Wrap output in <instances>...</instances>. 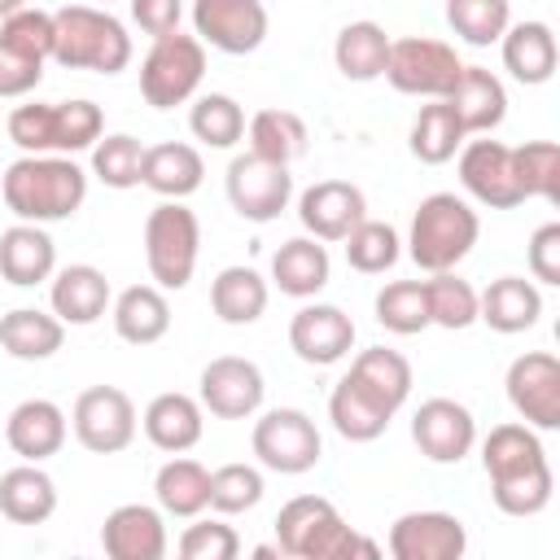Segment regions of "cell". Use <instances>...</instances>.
Returning <instances> with one entry per match:
<instances>
[{"label":"cell","instance_id":"1","mask_svg":"<svg viewBox=\"0 0 560 560\" xmlns=\"http://www.w3.org/2000/svg\"><path fill=\"white\" fill-rule=\"evenodd\" d=\"M481 468L490 477V494L503 516H538L551 503L556 472L547 464L538 429H529L525 420H508L486 433Z\"/></svg>","mask_w":560,"mask_h":560},{"label":"cell","instance_id":"2","mask_svg":"<svg viewBox=\"0 0 560 560\" xmlns=\"http://www.w3.org/2000/svg\"><path fill=\"white\" fill-rule=\"evenodd\" d=\"M0 192L22 223H57L83 206L88 171L66 153H22L0 175Z\"/></svg>","mask_w":560,"mask_h":560},{"label":"cell","instance_id":"3","mask_svg":"<svg viewBox=\"0 0 560 560\" xmlns=\"http://www.w3.org/2000/svg\"><path fill=\"white\" fill-rule=\"evenodd\" d=\"M276 547L293 560H372L376 542L359 538L324 494H298L276 512Z\"/></svg>","mask_w":560,"mask_h":560},{"label":"cell","instance_id":"4","mask_svg":"<svg viewBox=\"0 0 560 560\" xmlns=\"http://www.w3.org/2000/svg\"><path fill=\"white\" fill-rule=\"evenodd\" d=\"M52 61L66 70L118 74L131 61V35L109 9L66 4L52 13Z\"/></svg>","mask_w":560,"mask_h":560},{"label":"cell","instance_id":"5","mask_svg":"<svg viewBox=\"0 0 560 560\" xmlns=\"http://www.w3.org/2000/svg\"><path fill=\"white\" fill-rule=\"evenodd\" d=\"M481 236V219L477 210L455 197V192H429L416 214H411V232H407V254L420 271H455L472 245Z\"/></svg>","mask_w":560,"mask_h":560},{"label":"cell","instance_id":"6","mask_svg":"<svg viewBox=\"0 0 560 560\" xmlns=\"http://www.w3.org/2000/svg\"><path fill=\"white\" fill-rule=\"evenodd\" d=\"M197 254H201V223L184 201H158L144 219V262H149V280L158 289H184L197 271Z\"/></svg>","mask_w":560,"mask_h":560},{"label":"cell","instance_id":"7","mask_svg":"<svg viewBox=\"0 0 560 560\" xmlns=\"http://www.w3.org/2000/svg\"><path fill=\"white\" fill-rule=\"evenodd\" d=\"M206 79V44L197 35H162L140 61V96L153 109H175L197 96Z\"/></svg>","mask_w":560,"mask_h":560},{"label":"cell","instance_id":"8","mask_svg":"<svg viewBox=\"0 0 560 560\" xmlns=\"http://www.w3.org/2000/svg\"><path fill=\"white\" fill-rule=\"evenodd\" d=\"M464 61L446 39L433 35H402L389 39V61H385V83L402 96H424V101H442L451 96L455 79H459Z\"/></svg>","mask_w":560,"mask_h":560},{"label":"cell","instance_id":"9","mask_svg":"<svg viewBox=\"0 0 560 560\" xmlns=\"http://www.w3.org/2000/svg\"><path fill=\"white\" fill-rule=\"evenodd\" d=\"M249 446L258 455L262 468L271 472H284V477H298V472H311L324 455V438L315 429V420L298 407H271L254 420V433H249Z\"/></svg>","mask_w":560,"mask_h":560},{"label":"cell","instance_id":"10","mask_svg":"<svg viewBox=\"0 0 560 560\" xmlns=\"http://www.w3.org/2000/svg\"><path fill=\"white\" fill-rule=\"evenodd\" d=\"M136 402L118 385H92L70 407V429L83 451L92 455H118L136 442Z\"/></svg>","mask_w":560,"mask_h":560},{"label":"cell","instance_id":"11","mask_svg":"<svg viewBox=\"0 0 560 560\" xmlns=\"http://www.w3.org/2000/svg\"><path fill=\"white\" fill-rule=\"evenodd\" d=\"M223 188H228V201L241 219L249 223H271L289 210L293 201V175L289 166L280 162H267L258 153H236L228 162V175H223Z\"/></svg>","mask_w":560,"mask_h":560},{"label":"cell","instance_id":"12","mask_svg":"<svg viewBox=\"0 0 560 560\" xmlns=\"http://www.w3.org/2000/svg\"><path fill=\"white\" fill-rule=\"evenodd\" d=\"M508 402L512 411L538 429V433H556L560 429V359L551 350H525L508 363Z\"/></svg>","mask_w":560,"mask_h":560},{"label":"cell","instance_id":"13","mask_svg":"<svg viewBox=\"0 0 560 560\" xmlns=\"http://www.w3.org/2000/svg\"><path fill=\"white\" fill-rule=\"evenodd\" d=\"M262 394H267L262 368L241 354L210 359L197 381V402L219 420H249L262 407Z\"/></svg>","mask_w":560,"mask_h":560},{"label":"cell","instance_id":"14","mask_svg":"<svg viewBox=\"0 0 560 560\" xmlns=\"http://www.w3.org/2000/svg\"><path fill=\"white\" fill-rule=\"evenodd\" d=\"M459 184L477 206H490V210H512L525 201L512 171V149L490 136L459 144Z\"/></svg>","mask_w":560,"mask_h":560},{"label":"cell","instance_id":"15","mask_svg":"<svg viewBox=\"0 0 560 560\" xmlns=\"http://www.w3.org/2000/svg\"><path fill=\"white\" fill-rule=\"evenodd\" d=\"M192 31L228 57H245L267 39V9L262 0H192Z\"/></svg>","mask_w":560,"mask_h":560},{"label":"cell","instance_id":"16","mask_svg":"<svg viewBox=\"0 0 560 560\" xmlns=\"http://www.w3.org/2000/svg\"><path fill=\"white\" fill-rule=\"evenodd\" d=\"M411 442L429 464H459L477 446V420L455 398H424L411 416Z\"/></svg>","mask_w":560,"mask_h":560},{"label":"cell","instance_id":"17","mask_svg":"<svg viewBox=\"0 0 560 560\" xmlns=\"http://www.w3.org/2000/svg\"><path fill=\"white\" fill-rule=\"evenodd\" d=\"M298 219L315 241H346L368 219V197L350 179H319L298 197Z\"/></svg>","mask_w":560,"mask_h":560},{"label":"cell","instance_id":"18","mask_svg":"<svg viewBox=\"0 0 560 560\" xmlns=\"http://www.w3.org/2000/svg\"><path fill=\"white\" fill-rule=\"evenodd\" d=\"M289 346L311 368H332L354 346V319L332 302H306L289 319Z\"/></svg>","mask_w":560,"mask_h":560},{"label":"cell","instance_id":"19","mask_svg":"<svg viewBox=\"0 0 560 560\" xmlns=\"http://www.w3.org/2000/svg\"><path fill=\"white\" fill-rule=\"evenodd\" d=\"M468 551V529L451 512H402L389 525L394 560H459Z\"/></svg>","mask_w":560,"mask_h":560},{"label":"cell","instance_id":"20","mask_svg":"<svg viewBox=\"0 0 560 560\" xmlns=\"http://www.w3.org/2000/svg\"><path fill=\"white\" fill-rule=\"evenodd\" d=\"M101 547L109 560H162L166 556V521L162 508L122 503L101 525Z\"/></svg>","mask_w":560,"mask_h":560},{"label":"cell","instance_id":"21","mask_svg":"<svg viewBox=\"0 0 560 560\" xmlns=\"http://www.w3.org/2000/svg\"><path fill=\"white\" fill-rule=\"evenodd\" d=\"M66 411L52 398H26L9 411L4 420V442L13 455H22L26 464H44L66 446Z\"/></svg>","mask_w":560,"mask_h":560},{"label":"cell","instance_id":"22","mask_svg":"<svg viewBox=\"0 0 560 560\" xmlns=\"http://www.w3.org/2000/svg\"><path fill=\"white\" fill-rule=\"evenodd\" d=\"M114 293H109V280L101 267L92 262H70L61 271H52V284H48V306L61 324H74V328H88L96 324L105 311H109Z\"/></svg>","mask_w":560,"mask_h":560},{"label":"cell","instance_id":"23","mask_svg":"<svg viewBox=\"0 0 560 560\" xmlns=\"http://www.w3.org/2000/svg\"><path fill=\"white\" fill-rule=\"evenodd\" d=\"M499 48H503V70L525 83V88H538L556 74L560 66V48H556V31L547 22H508V31L499 35Z\"/></svg>","mask_w":560,"mask_h":560},{"label":"cell","instance_id":"24","mask_svg":"<svg viewBox=\"0 0 560 560\" xmlns=\"http://www.w3.org/2000/svg\"><path fill=\"white\" fill-rule=\"evenodd\" d=\"M446 101H451V109L468 136H490L508 118V88L486 66H464Z\"/></svg>","mask_w":560,"mask_h":560},{"label":"cell","instance_id":"25","mask_svg":"<svg viewBox=\"0 0 560 560\" xmlns=\"http://www.w3.org/2000/svg\"><path fill=\"white\" fill-rule=\"evenodd\" d=\"M140 424H144V438H149L158 451H166V455H184V451H192V446L201 442L206 407H201L192 394L166 389V394H158V398L144 407Z\"/></svg>","mask_w":560,"mask_h":560},{"label":"cell","instance_id":"26","mask_svg":"<svg viewBox=\"0 0 560 560\" xmlns=\"http://www.w3.org/2000/svg\"><path fill=\"white\" fill-rule=\"evenodd\" d=\"M57 271V245L44 232V223H13L0 232V276L18 289H35L52 280Z\"/></svg>","mask_w":560,"mask_h":560},{"label":"cell","instance_id":"27","mask_svg":"<svg viewBox=\"0 0 560 560\" xmlns=\"http://www.w3.org/2000/svg\"><path fill=\"white\" fill-rule=\"evenodd\" d=\"M206 179V162L192 144L184 140H162V144H144V166H140V184L153 188L162 201H184L201 188Z\"/></svg>","mask_w":560,"mask_h":560},{"label":"cell","instance_id":"28","mask_svg":"<svg viewBox=\"0 0 560 560\" xmlns=\"http://www.w3.org/2000/svg\"><path fill=\"white\" fill-rule=\"evenodd\" d=\"M538 315H542V293L525 276H499L486 284V293H477V319L503 337L534 328Z\"/></svg>","mask_w":560,"mask_h":560},{"label":"cell","instance_id":"29","mask_svg":"<svg viewBox=\"0 0 560 560\" xmlns=\"http://www.w3.org/2000/svg\"><path fill=\"white\" fill-rule=\"evenodd\" d=\"M109 319H114V332L127 346H153V341H162L171 332L166 289H158V284H127L109 302Z\"/></svg>","mask_w":560,"mask_h":560},{"label":"cell","instance_id":"30","mask_svg":"<svg viewBox=\"0 0 560 560\" xmlns=\"http://www.w3.org/2000/svg\"><path fill=\"white\" fill-rule=\"evenodd\" d=\"M332 276V258L324 249V241L315 236H293L271 254V284L284 298H315Z\"/></svg>","mask_w":560,"mask_h":560},{"label":"cell","instance_id":"31","mask_svg":"<svg viewBox=\"0 0 560 560\" xmlns=\"http://www.w3.org/2000/svg\"><path fill=\"white\" fill-rule=\"evenodd\" d=\"M66 341V324L48 311H35V306H13L9 315H0V350L9 359H22V363H44L61 350Z\"/></svg>","mask_w":560,"mask_h":560},{"label":"cell","instance_id":"32","mask_svg":"<svg viewBox=\"0 0 560 560\" xmlns=\"http://www.w3.org/2000/svg\"><path fill=\"white\" fill-rule=\"evenodd\" d=\"M57 512V481L39 464H18L0 472V516L13 525H44Z\"/></svg>","mask_w":560,"mask_h":560},{"label":"cell","instance_id":"33","mask_svg":"<svg viewBox=\"0 0 560 560\" xmlns=\"http://www.w3.org/2000/svg\"><path fill=\"white\" fill-rule=\"evenodd\" d=\"M328 420H332V429H337L346 442H376V438L389 429L394 411H389L385 402H376L359 381L341 376V381L332 385V394H328Z\"/></svg>","mask_w":560,"mask_h":560},{"label":"cell","instance_id":"34","mask_svg":"<svg viewBox=\"0 0 560 560\" xmlns=\"http://www.w3.org/2000/svg\"><path fill=\"white\" fill-rule=\"evenodd\" d=\"M332 61L350 83H372L385 74L389 61V35L381 22H346L332 39Z\"/></svg>","mask_w":560,"mask_h":560},{"label":"cell","instance_id":"35","mask_svg":"<svg viewBox=\"0 0 560 560\" xmlns=\"http://www.w3.org/2000/svg\"><path fill=\"white\" fill-rule=\"evenodd\" d=\"M464 140H468V131L459 127V118H455V109H451L446 96L420 105L416 118H411V131H407V149H411V158L424 162V166L451 162Z\"/></svg>","mask_w":560,"mask_h":560},{"label":"cell","instance_id":"36","mask_svg":"<svg viewBox=\"0 0 560 560\" xmlns=\"http://www.w3.org/2000/svg\"><path fill=\"white\" fill-rule=\"evenodd\" d=\"M153 494H158V508L166 516H179V521H192L210 508V472L188 459V455H175L158 468L153 477Z\"/></svg>","mask_w":560,"mask_h":560},{"label":"cell","instance_id":"37","mask_svg":"<svg viewBox=\"0 0 560 560\" xmlns=\"http://www.w3.org/2000/svg\"><path fill=\"white\" fill-rule=\"evenodd\" d=\"M267 298H271V289H267V280L254 271V267H223L219 276H214V284H210V311L223 319V324H232V328H245V324H254L262 311H267Z\"/></svg>","mask_w":560,"mask_h":560},{"label":"cell","instance_id":"38","mask_svg":"<svg viewBox=\"0 0 560 560\" xmlns=\"http://www.w3.org/2000/svg\"><path fill=\"white\" fill-rule=\"evenodd\" d=\"M350 381H359L376 402H385L389 411H398L407 398H411V363L398 354V350H389V346H368V350H359L354 354V363H350V372H346Z\"/></svg>","mask_w":560,"mask_h":560},{"label":"cell","instance_id":"39","mask_svg":"<svg viewBox=\"0 0 560 560\" xmlns=\"http://www.w3.org/2000/svg\"><path fill=\"white\" fill-rule=\"evenodd\" d=\"M249 153L267 158V162H280V166H293L302 153H306V122L293 114V109H258L249 118Z\"/></svg>","mask_w":560,"mask_h":560},{"label":"cell","instance_id":"40","mask_svg":"<svg viewBox=\"0 0 560 560\" xmlns=\"http://www.w3.org/2000/svg\"><path fill=\"white\" fill-rule=\"evenodd\" d=\"M188 131L206 144V149H232L245 136V109L236 105V96L228 92H206L192 101L188 109Z\"/></svg>","mask_w":560,"mask_h":560},{"label":"cell","instance_id":"41","mask_svg":"<svg viewBox=\"0 0 560 560\" xmlns=\"http://www.w3.org/2000/svg\"><path fill=\"white\" fill-rule=\"evenodd\" d=\"M376 324L385 332H398V337H416L429 328V298H424V280H389L376 302Z\"/></svg>","mask_w":560,"mask_h":560},{"label":"cell","instance_id":"42","mask_svg":"<svg viewBox=\"0 0 560 560\" xmlns=\"http://www.w3.org/2000/svg\"><path fill=\"white\" fill-rule=\"evenodd\" d=\"M512 171L525 197L560 201V144L556 140H525L512 149Z\"/></svg>","mask_w":560,"mask_h":560},{"label":"cell","instance_id":"43","mask_svg":"<svg viewBox=\"0 0 560 560\" xmlns=\"http://www.w3.org/2000/svg\"><path fill=\"white\" fill-rule=\"evenodd\" d=\"M508 22H512V0H446V26L472 48L499 44Z\"/></svg>","mask_w":560,"mask_h":560},{"label":"cell","instance_id":"44","mask_svg":"<svg viewBox=\"0 0 560 560\" xmlns=\"http://www.w3.org/2000/svg\"><path fill=\"white\" fill-rule=\"evenodd\" d=\"M424 298H429V324L451 328V332L477 324V289L459 280L455 271H433L424 280Z\"/></svg>","mask_w":560,"mask_h":560},{"label":"cell","instance_id":"45","mask_svg":"<svg viewBox=\"0 0 560 560\" xmlns=\"http://www.w3.org/2000/svg\"><path fill=\"white\" fill-rule=\"evenodd\" d=\"M140 166H144V144L127 131H114V136H101L92 144V175L105 184V188H136L140 184Z\"/></svg>","mask_w":560,"mask_h":560},{"label":"cell","instance_id":"46","mask_svg":"<svg viewBox=\"0 0 560 560\" xmlns=\"http://www.w3.org/2000/svg\"><path fill=\"white\" fill-rule=\"evenodd\" d=\"M398 254H402V236H398L389 223H381V219H363V223L346 236V262H350L354 271H363V276L389 271V267L398 262Z\"/></svg>","mask_w":560,"mask_h":560},{"label":"cell","instance_id":"47","mask_svg":"<svg viewBox=\"0 0 560 560\" xmlns=\"http://www.w3.org/2000/svg\"><path fill=\"white\" fill-rule=\"evenodd\" d=\"M262 472L254 464H223L210 472V508L219 516H241L262 503Z\"/></svg>","mask_w":560,"mask_h":560},{"label":"cell","instance_id":"48","mask_svg":"<svg viewBox=\"0 0 560 560\" xmlns=\"http://www.w3.org/2000/svg\"><path fill=\"white\" fill-rule=\"evenodd\" d=\"M9 140L22 153H57V101H26L9 109Z\"/></svg>","mask_w":560,"mask_h":560},{"label":"cell","instance_id":"49","mask_svg":"<svg viewBox=\"0 0 560 560\" xmlns=\"http://www.w3.org/2000/svg\"><path fill=\"white\" fill-rule=\"evenodd\" d=\"M105 136V114L96 101H57V153L74 158L83 149H92Z\"/></svg>","mask_w":560,"mask_h":560},{"label":"cell","instance_id":"50","mask_svg":"<svg viewBox=\"0 0 560 560\" xmlns=\"http://www.w3.org/2000/svg\"><path fill=\"white\" fill-rule=\"evenodd\" d=\"M175 551L184 560H236L241 556V538H236V529L228 521H197L192 516V525L179 534Z\"/></svg>","mask_w":560,"mask_h":560},{"label":"cell","instance_id":"51","mask_svg":"<svg viewBox=\"0 0 560 560\" xmlns=\"http://www.w3.org/2000/svg\"><path fill=\"white\" fill-rule=\"evenodd\" d=\"M0 39H4L9 48L26 52V57L48 61V57H52V13L26 4V9H18V13H9V18L0 22Z\"/></svg>","mask_w":560,"mask_h":560},{"label":"cell","instance_id":"52","mask_svg":"<svg viewBox=\"0 0 560 560\" xmlns=\"http://www.w3.org/2000/svg\"><path fill=\"white\" fill-rule=\"evenodd\" d=\"M39 79H44V61L39 57H26V52H18V48H9L0 39V96L4 101L26 96V92L39 88Z\"/></svg>","mask_w":560,"mask_h":560},{"label":"cell","instance_id":"53","mask_svg":"<svg viewBox=\"0 0 560 560\" xmlns=\"http://www.w3.org/2000/svg\"><path fill=\"white\" fill-rule=\"evenodd\" d=\"M529 276L538 284H560V223H542L529 236Z\"/></svg>","mask_w":560,"mask_h":560},{"label":"cell","instance_id":"54","mask_svg":"<svg viewBox=\"0 0 560 560\" xmlns=\"http://www.w3.org/2000/svg\"><path fill=\"white\" fill-rule=\"evenodd\" d=\"M179 18H184V0H131V22L153 39L179 31Z\"/></svg>","mask_w":560,"mask_h":560},{"label":"cell","instance_id":"55","mask_svg":"<svg viewBox=\"0 0 560 560\" xmlns=\"http://www.w3.org/2000/svg\"><path fill=\"white\" fill-rule=\"evenodd\" d=\"M18 9H26V0H0V22H4L9 13H18Z\"/></svg>","mask_w":560,"mask_h":560},{"label":"cell","instance_id":"56","mask_svg":"<svg viewBox=\"0 0 560 560\" xmlns=\"http://www.w3.org/2000/svg\"><path fill=\"white\" fill-rule=\"evenodd\" d=\"M254 556L258 560H271V556H280V547H254Z\"/></svg>","mask_w":560,"mask_h":560},{"label":"cell","instance_id":"57","mask_svg":"<svg viewBox=\"0 0 560 560\" xmlns=\"http://www.w3.org/2000/svg\"><path fill=\"white\" fill-rule=\"evenodd\" d=\"M101 4H109V0H101Z\"/></svg>","mask_w":560,"mask_h":560}]
</instances>
